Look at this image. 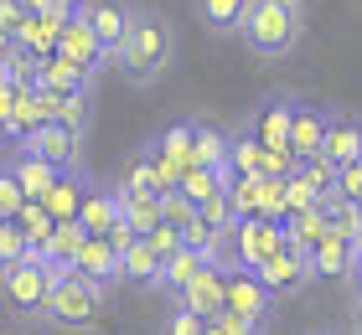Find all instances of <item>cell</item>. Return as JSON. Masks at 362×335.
Masks as SVG:
<instances>
[{"label":"cell","instance_id":"6da1fadb","mask_svg":"<svg viewBox=\"0 0 362 335\" xmlns=\"http://www.w3.org/2000/svg\"><path fill=\"white\" fill-rule=\"evenodd\" d=\"M171 62H176V26L166 21V11L135 6V26H129L124 52H119V73L135 88H151L171 73Z\"/></svg>","mask_w":362,"mask_h":335},{"label":"cell","instance_id":"7a4b0ae2","mask_svg":"<svg viewBox=\"0 0 362 335\" xmlns=\"http://www.w3.org/2000/svg\"><path fill=\"white\" fill-rule=\"evenodd\" d=\"M238 37L254 57L279 62L305 42V6H290V0H249V16H243Z\"/></svg>","mask_w":362,"mask_h":335},{"label":"cell","instance_id":"3957f363","mask_svg":"<svg viewBox=\"0 0 362 335\" xmlns=\"http://www.w3.org/2000/svg\"><path fill=\"white\" fill-rule=\"evenodd\" d=\"M57 284H62V274H52L47 263H11V268H0V305H6L16 320L42 325Z\"/></svg>","mask_w":362,"mask_h":335},{"label":"cell","instance_id":"277c9868","mask_svg":"<svg viewBox=\"0 0 362 335\" xmlns=\"http://www.w3.org/2000/svg\"><path fill=\"white\" fill-rule=\"evenodd\" d=\"M104 305H109V289H93V284H83V279H62L52 289V305H47V315H42V330L83 335V330L98 325Z\"/></svg>","mask_w":362,"mask_h":335},{"label":"cell","instance_id":"5b68a950","mask_svg":"<svg viewBox=\"0 0 362 335\" xmlns=\"http://www.w3.org/2000/svg\"><path fill=\"white\" fill-rule=\"evenodd\" d=\"M78 16H83V26L98 37L109 67H119L124 37H129V26H135V0H78Z\"/></svg>","mask_w":362,"mask_h":335},{"label":"cell","instance_id":"8992f818","mask_svg":"<svg viewBox=\"0 0 362 335\" xmlns=\"http://www.w3.org/2000/svg\"><path fill=\"white\" fill-rule=\"evenodd\" d=\"M279 248H285V227L264 222V217H249V222H233V268H249L259 274Z\"/></svg>","mask_w":362,"mask_h":335},{"label":"cell","instance_id":"52a82bcc","mask_svg":"<svg viewBox=\"0 0 362 335\" xmlns=\"http://www.w3.org/2000/svg\"><path fill=\"white\" fill-rule=\"evenodd\" d=\"M295 104L300 98L295 93H285V88H274V93H264V104H259L249 119H243V129L254 134L264 150H290V124H295Z\"/></svg>","mask_w":362,"mask_h":335},{"label":"cell","instance_id":"ba28073f","mask_svg":"<svg viewBox=\"0 0 362 335\" xmlns=\"http://www.w3.org/2000/svg\"><path fill=\"white\" fill-rule=\"evenodd\" d=\"M83 140H88V134H78V129H68V124H57V119H52V124H42L37 134H31L21 150L42 155L57 176H73V171H83Z\"/></svg>","mask_w":362,"mask_h":335},{"label":"cell","instance_id":"9c48e42d","mask_svg":"<svg viewBox=\"0 0 362 335\" xmlns=\"http://www.w3.org/2000/svg\"><path fill=\"white\" fill-rule=\"evenodd\" d=\"M310 279H316V274H310V258L300 253V248H290V243L279 248V253H274L264 268H259V284L269 289V299H290V294H300Z\"/></svg>","mask_w":362,"mask_h":335},{"label":"cell","instance_id":"30bf717a","mask_svg":"<svg viewBox=\"0 0 362 335\" xmlns=\"http://www.w3.org/2000/svg\"><path fill=\"white\" fill-rule=\"evenodd\" d=\"M228 315H243V320L269 325L274 299H269L264 284H259V274H249V268H228Z\"/></svg>","mask_w":362,"mask_h":335},{"label":"cell","instance_id":"8fae6325","mask_svg":"<svg viewBox=\"0 0 362 335\" xmlns=\"http://www.w3.org/2000/svg\"><path fill=\"white\" fill-rule=\"evenodd\" d=\"M326 129H332V109L326 104H295V124H290V155L295 160H316L326 145Z\"/></svg>","mask_w":362,"mask_h":335},{"label":"cell","instance_id":"7c38bea8","mask_svg":"<svg viewBox=\"0 0 362 335\" xmlns=\"http://www.w3.org/2000/svg\"><path fill=\"white\" fill-rule=\"evenodd\" d=\"M176 305L187 310V315H197L202 325H212V320H218V315L228 310V268H218V263H212L207 274H202V279H197L187 294L176 299Z\"/></svg>","mask_w":362,"mask_h":335},{"label":"cell","instance_id":"4fadbf2b","mask_svg":"<svg viewBox=\"0 0 362 335\" xmlns=\"http://www.w3.org/2000/svg\"><path fill=\"white\" fill-rule=\"evenodd\" d=\"M321 155L337 165H357L362 160V114L352 109H332V129H326V145H321Z\"/></svg>","mask_w":362,"mask_h":335},{"label":"cell","instance_id":"5bb4252c","mask_svg":"<svg viewBox=\"0 0 362 335\" xmlns=\"http://www.w3.org/2000/svg\"><path fill=\"white\" fill-rule=\"evenodd\" d=\"M57 57H68L73 67H83L88 78H98L109 67V57H104V47H98V37L83 26V16H73L68 26H62V37H57Z\"/></svg>","mask_w":362,"mask_h":335},{"label":"cell","instance_id":"9a60e30c","mask_svg":"<svg viewBox=\"0 0 362 335\" xmlns=\"http://www.w3.org/2000/svg\"><path fill=\"white\" fill-rule=\"evenodd\" d=\"M0 165L16 176V186L26 191V201H47V191L57 186V171H52L42 155H31V150H6V155H0Z\"/></svg>","mask_w":362,"mask_h":335},{"label":"cell","instance_id":"2e32d148","mask_svg":"<svg viewBox=\"0 0 362 335\" xmlns=\"http://www.w3.org/2000/svg\"><path fill=\"white\" fill-rule=\"evenodd\" d=\"M119 222H124V201H119V191H114V186H93V191L83 196L78 227H83L88 238H109Z\"/></svg>","mask_w":362,"mask_h":335},{"label":"cell","instance_id":"e0dca14e","mask_svg":"<svg viewBox=\"0 0 362 335\" xmlns=\"http://www.w3.org/2000/svg\"><path fill=\"white\" fill-rule=\"evenodd\" d=\"M228 145H233V134H223L218 124H207V119H192V171L228 176Z\"/></svg>","mask_w":362,"mask_h":335},{"label":"cell","instance_id":"ac0fdd59","mask_svg":"<svg viewBox=\"0 0 362 335\" xmlns=\"http://www.w3.org/2000/svg\"><path fill=\"white\" fill-rule=\"evenodd\" d=\"M73 279L93 284V289H114V284H119V253H114L104 238H88V243H83V253H78Z\"/></svg>","mask_w":362,"mask_h":335},{"label":"cell","instance_id":"d6986e66","mask_svg":"<svg viewBox=\"0 0 362 335\" xmlns=\"http://www.w3.org/2000/svg\"><path fill=\"white\" fill-rule=\"evenodd\" d=\"M93 191V181H88V171H73V176H57V186L47 191V217L52 222H78V212H83V196Z\"/></svg>","mask_w":362,"mask_h":335},{"label":"cell","instance_id":"ffe728a7","mask_svg":"<svg viewBox=\"0 0 362 335\" xmlns=\"http://www.w3.org/2000/svg\"><path fill=\"white\" fill-rule=\"evenodd\" d=\"M160 274H166V258H160L145 238L119 258V284H129V289H160Z\"/></svg>","mask_w":362,"mask_h":335},{"label":"cell","instance_id":"44dd1931","mask_svg":"<svg viewBox=\"0 0 362 335\" xmlns=\"http://www.w3.org/2000/svg\"><path fill=\"white\" fill-rule=\"evenodd\" d=\"M83 243H88V232L78 227V222H57V232L47 238V268H52V274H62V279H73Z\"/></svg>","mask_w":362,"mask_h":335},{"label":"cell","instance_id":"7402d4cb","mask_svg":"<svg viewBox=\"0 0 362 335\" xmlns=\"http://www.w3.org/2000/svg\"><path fill=\"white\" fill-rule=\"evenodd\" d=\"M207 268H212V258H207V253H192V248H181L176 258H166V274H160V294L181 299L197 279L207 274Z\"/></svg>","mask_w":362,"mask_h":335},{"label":"cell","instance_id":"603a6c76","mask_svg":"<svg viewBox=\"0 0 362 335\" xmlns=\"http://www.w3.org/2000/svg\"><path fill=\"white\" fill-rule=\"evenodd\" d=\"M326 238H332V212H326V207L300 212V217H290V222H285V243H290V248H300L305 258L316 253Z\"/></svg>","mask_w":362,"mask_h":335},{"label":"cell","instance_id":"cb8c5ba5","mask_svg":"<svg viewBox=\"0 0 362 335\" xmlns=\"http://www.w3.org/2000/svg\"><path fill=\"white\" fill-rule=\"evenodd\" d=\"M37 88H47V93H57V98H68V93H88L93 88V78L83 73V67H73L68 57H47L42 62V78H37Z\"/></svg>","mask_w":362,"mask_h":335},{"label":"cell","instance_id":"d4e9b609","mask_svg":"<svg viewBox=\"0 0 362 335\" xmlns=\"http://www.w3.org/2000/svg\"><path fill=\"white\" fill-rule=\"evenodd\" d=\"M243 16H249V0H197V21H202L212 37H238Z\"/></svg>","mask_w":362,"mask_h":335},{"label":"cell","instance_id":"484cf974","mask_svg":"<svg viewBox=\"0 0 362 335\" xmlns=\"http://www.w3.org/2000/svg\"><path fill=\"white\" fill-rule=\"evenodd\" d=\"M352 258L357 253L347 248V238H337V232H332V238L310 253V274H316V279H347L352 274Z\"/></svg>","mask_w":362,"mask_h":335},{"label":"cell","instance_id":"4316f807","mask_svg":"<svg viewBox=\"0 0 362 335\" xmlns=\"http://www.w3.org/2000/svg\"><path fill=\"white\" fill-rule=\"evenodd\" d=\"M114 186H119L124 196H166L160 191V181H156V165H151V155H129L124 160V171H119V181H114Z\"/></svg>","mask_w":362,"mask_h":335},{"label":"cell","instance_id":"83f0119b","mask_svg":"<svg viewBox=\"0 0 362 335\" xmlns=\"http://www.w3.org/2000/svg\"><path fill=\"white\" fill-rule=\"evenodd\" d=\"M228 176H264V145H259L249 129H233V145H228Z\"/></svg>","mask_w":362,"mask_h":335},{"label":"cell","instance_id":"f1b7e54d","mask_svg":"<svg viewBox=\"0 0 362 335\" xmlns=\"http://www.w3.org/2000/svg\"><path fill=\"white\" fill-rule=\"evenodd\" d=\"M259 191H264V176H228V207H233V222L259 217Z\"/></svg>","mask_w":362,"mask_h":335},{"label":"cell","instance_id":"f546056e","mask_svg":"<svg viewBox=\"0 0 362 335\" xmlns=\"http://www.w3.org/2000/svg\"><path fill=\"white\" fill-rule=\"evenodd\" d=\"M119 201H124V222L135 227V238H151V232L160 227V196H124L119 191Z\"/></svg>","mask_w":362,"mask_h":335},{"label":"cell","instance_id":"4dcf8cb0","mask_svg":"<svg viewBox=\"0 0 362 335\" xmlns=\"http://www.w3.org/2000/svg\"><path fill=\"white\" fill-rule=\"evenodd\" d=\"M223 191H228V176H218V171H187V181H181V196H187L197 212H202L207 201H218Z\"/></svg>","mask_w":362,"mask_h":335},{"label":"cell","instance_id":"1f68e13d","mask_svg":"<svg viewBox=\"0 0 362 335\" xmlns=\"http://www.w3.org/2000/svg\"><path fill=\"white\" fill-rule=\"evenodd\" d=\"M16 227H21V232H26V243H31V248H42V258H47V238L57 232V222L47 217V207H42V201H26V207H21V217H16Z\"/></svg>","mask_w":362,"mask_h":335},{"label":"cell","instance_id":"d6a6232c","mask_svg":"<svg viewBox=\"0 0 362 335\" xmlns=\"http://www.w3.org/2000/svg\"><path fill=\"white\" fill-rule=\"evenodd\" d=\"M57 98V93H52ZM57 124H68V129H78V134H88V124H93V88L88 93H68V98H57Z\"/></svg>","mask_w":362,"mask_h":335},{"label":"cell","instance_id":"836d02e7","mask_svg":"<svg viewBox=\"0 0 362 335\" xmlns=\"http://www.w3.org/2000/svg\"><path fill=\"white\" fill-rule=\"evenodd\" d=\"M156 150H166L171 160H181V165H192V119H181V124H171L160 140H151Z\"/></svg>","mask_w":362,"mask_h":335},{"label":"cell","instance_id":"e575fe53","mask_svg":"<svg viewBox=\"0 0 362 335\" xmlns=\"http://www.w3.org/2000/svg\"><path fill=\"white\" fill-rule=\"evenodd\" d=\"M26 253H31L26 232L16 227V222H0V268H11V263H26Z\"/></svg>","mask_w":362,"mask_h":335},{"label":"cell","instance_id":"d590c367","mask_svg":"<svg viewBox=\"0 0 362 335\" xmlns=\"http://www.w3.org/2000/svg\"><path fill=\"white\" fill-rule=\"evenodd\" d=\"M21 207H26V191L16 186V176L0 165V222H16V217H21Z\"/></svg>","mask_w":362,"mask_h":335},{"label":"cell","instance_id":"8d00e7d4","mask_svg":"<svg viewBox=\"0 0 362 335\" xmlns=\"http://www.w3.org/2000/svg\"><path fill=\"white\" fill-rule=\"evenodd\" d=\"M192 217H197V207H192V201L187 196H181V191H166V196H160V222H166V227H187L192 222Z\"/></svg>","mask_w":362,"mask_h":335},{"label":"cell","instance_id":"74e56055","mask_svg":"<svg viewBox=\"0 0 362 335\" xmlns=\"http://www.w3.org/2000/svg\"><path fill=\"white\" fill-rule=\"evenodd\" d=\"M337 196L352 201V207H362V160H357V165H341V171H337Z\"/></svg>","mask_w":362,"mask_h":335},{"label":"cell","instance_id":"f35d334b","mask_svg":"<svg viewBox=\"0 0 362 335\" xmlns=\"http://www.w3.org/2000/svg\"><path fill=\"white\" fill-rule=\"evenodd\" d=\"M202 330H207V325L197 320V315H187L181 305H176V310L166 315V325H160V335H202Z\"/></svg>","mask_w":362,"mask_h":335},{"label":"cell","instance_id":"ab89813d","mask_svg":"<svg viewBox=\"0 0 362 335\" xmlns=\"http://www.w3.org/2000/svg\"><path fill=\"white\" fill-rule=\"evenodd\" d=\"M212 325H218L223 335H264V330H269V325H259V320H243V315H228V310H223Z\"/></svg>","mask_w":362,"mask_h":335},{"label":"cell","instance_id":"60d3db41","mask_svg":"<svg viewBox=\"0 0 362 335\" xmlns=\"http://www.w3.org/2000/svg\"><path fill=\"white\" fill-rule=\"evenodd\" d=\"M11 109H16V83L6 78V67H0V140H6V124H11Z\"/></svg>","mask_w":362,"mask_h":335},{"label":"cell","instance_id":"b9f144b4","mask_svg":"<svg viewBox=\"0 0 362 335\" xmlns=\"http://www.w3.org/2000/svg\"><path fill=\"white\" fill-rule=\"evenodd\" d=\"M347 325H352V335H362V294H352V305H347Z\"/></svg>","mask_w":362,"mask_h":335},{"label":"cell","instance_id":"7bdbcfd3","mask_svg":"<svg viewBox=\"0 0 362 335\" xmlns=\"http://www.w3.org/2000/svg\"><path fill=\"white\" fill-rule=\"evenodd\" d=\"M347 289H352V294H362V253L352 258V274H347Z\"/></svg>","mask_w":362,"mask_h":335},{"label":"cell","instance_id":"ee69618b","mask_svg":"<svg viewBox=\"0 0 362 335\" xmlns=\"http://www.w3.org/2000/svg\"><path fill=\"white\" fill-rule=\"evenodd\" d=\"M16 6H21V0H0V11H16Z\"/></svg>","mask_w":362,"mask_h":335},{"label":"cell","instance_id":"f6af8a7d","mask_svg":"<svg viewBox=\"0 0 362 335\" xmlns=\"http://www.w3.org/2000/svg\"><path fill=\"white\" fill-rule=\"evenodd\" d=\"M202 335H223V330H218V325H207V330H202Z\"/></svg>","mask_w":362,"mask_h":335},{"label":"cell","instance_id":"bcb514c9","mask_svg":"<svg viewBox=\"0 0 362 335\" xmlns=\"http://www.w3.org/2000/svg\"><path fill=\"white\" fill-rule=\"evenodd\" d=\"M310 335H332V330H310Z\"/></svg>","mask_w":362,"mask_h":335},{"label":"cell","instance_id":"7dc6e473","mask_svg":"<svg viewBox=\"0 0 362 335\" xmlns=\"http://www.w3.org/2000/svg\"><path fill=\"white\" fill-rule=\"evenodd\" d=\"M290 6H305V0H290Z\"/></svg>","mask_w":362,"mask_h":335}]
</instances>
